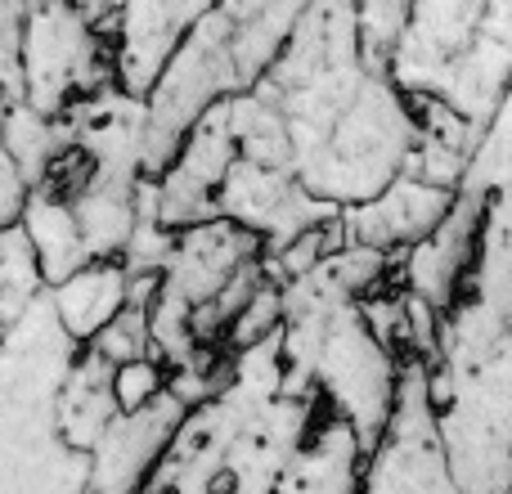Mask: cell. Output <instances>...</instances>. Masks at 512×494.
Wrapping results in <instances>:
<instances>
[{"mask_svg": "<svg viewBox=\"0 0 512 494\" xmlns=\"http://www.w3.org/2000/svg\"><path fill=\"white\" fill-rule=\"evenodd\" d=\"M27 23V0H0V95H18V41Z\"/></svg>", "mask_w": 512, "mask_h": 494, "instance_id": "cell-24", "label": "cell"}, {"mask_svg": "<svg viewBox=\"0 0 512 494\" xmlns=\"http://www.w3.org/2000/svg\"><path fill=\"white\" fill-rule=\"evenodd\" d=\"M360 494H459L436 445L423 360H400L396 405L373 450L364 454Z\"/></svg>", "mask_w": 512, "mask_h": 494, "instance_id": "cell-9", "label": "cell"}, {"mask_svg": "<svg viewBox=\"0 0 512 494\" xmlns=\"http://www.w3.org/2000/svg\"><path fill=\"white\" fill-rule=\"evenodd\" d=\"M0 117H5V95H0ZM23 194H27V185L18 180L14 162H9L5 144H0V225H9L18 216V207H23Z\"/></svg>", "mask_w": 512, "mask_h": 494, "instance_id": "cell-25", "label": "cell"}, {"mask_svg": "<svg viewBox=\"0 0 512 494\" xmlns=\"http://www.w3.org/2000/svg\"><path fill=\"white\" fill-rule=\"evenodd\" d=\"M162 387H167V364L153 360V355L113 364V400H117V409L144 405V400H153Z\"/></svg>", "mask_w": 512, "mask_h": 494, "instance_id": "cell-23", "label": "cell"}, {"mask_svg": "<svg viewBox=\"0 0 512 494\" xmlns=\"http://www.w3.org/2000/svg\"><path fill=\"white\" fill-rule=\"evenodd\" d=\"M355 9V36H360L364 59L387 68L391 45H396L400 27L409 18V0H351Z\"/></svg>", "mask_w": 512, "mask_h": 494, "instance_id": "cell-22", "label": "cell"}, {"mask_svg": "<svg viewBox=\"0 0 512 494\" xmlns=\"http://www.w3.org/2000/svg\"><path fill=\"white\" fill-rule=\"evenodd\" d=\"M104 81H113L108 36L72 0H27L18 41V104L63 117V108Z\"/></svg>", "mask_w": 512, "mask_h": 494, "instance_id": "cell-8", "label": "cell"}, {"mask_svg": "<svg viewBox=\"0 0 512 494\" xmlns=\"http://www.w3.org/2000/svg\"><path fill=\"white\" fill-rule=\"evenodd\" d=\"M216 216L248 230L261 243V256H265V252H279L297 234L333 221L337 212L324 207L319 198H310L288 167H265V162H252V158H234L221 189H216Z\"/></svg>", "mask_w": 512, "mask_h": 494, "instance_id": "cell-10", "label": "cell"}, {"mask_svg": "<svg viewBox=\"0 0 512 494\" xmlns=\"http://www.w3.org/2000/svg\"><path fill=\"white\" fill-rule=\"evenodd\" d=\"M0 144H5L9 162H14L18 180L27 189L50 185V176L59 171V162L72 153L68 122L63 117H45L36 108L5 99V117H0Z\"/></svg>", "mask_w": 512, "mask_h": 494, "instance_id": "cell-18", "label": "cell"}, {"mask_svg": "<svg viewBox=\"0 0 512 494\" xmlns=\"http://www.w3.org/2000/svg\"><path fill=\"white\" fill-rule=\"evenodd\" d=\"M41 292H45V279L23 225L18 221L0 225V328L14 324Z\"/></svg>", "mask_w": 512, "mask_h": 494, "instance_id": "cell-20", "label": "cell"}, {"mask_svg": "<svg viewBox=\"0 0 512 494\" xmlns=\"http://www.w3.org/2000/svg\"><path fill=\"white\" fill-rule=\"evenodd\" d=\"M185 414L167 387L135 409H117L86 450V494H144Z\"/></svg>", "mask_w": 512, "mask_h": 494, "instance_id": "cell-11", "label": "cell"}, {"mask_svg": "<svg viewBox=\"0 0 512 494\" xmlns=\"http://www.w3.org/2000/svg\"><path fill=\"white\" fill-rule=\"evenodd\" d=\"M436 445L459 494H508L512 436V247L508 189L490 198L472 270L423 360Z\"/></svg>", "mask_w": 512, "mask_h": 494, "instance_id": "cell-2", "label": "cell"}, {"mask_svg": "<svg viewBox=\"0 0 512 494\" xmlns=\"http://www.w3.org/2000/svg\"><path fill=\"white\" fill-rule=\"evenodd\" d=\"M14 221L23 225L27 243H32L45 288L68 279V274L81 270L86 261H95V256L86 252V239H81V230H77V216H72L68 198L54 194V189H27Z\"/></svg>", "mask_w": 512, "mask_h": 494, "instance_id": "cell-17", "label": "cell"}, {"mask_svg": "<svg viewBox=\"0 0 512 494\" xmlns=\"http://www.w3.org/2000/svg\"><path fill=\"white\" fill-rule=\"evenodd\" d=\"M77 351L45 292L0 328V494H86V450L59 432V387Z\"/></svg>", "mask_w": 512, "mask_h": 494, "instance_id": "cell-4", "label": "cell"}, {"mask_svg": "<svg viewBox=\"0 0 512 494\" xmlns=\"http://www.w3.org/2000/svg\"><path fill=\"white\" fill-rule=\"evenodd\" d=\"M203 14H212V0H117L113 27H108L113 81L126 95H144L167 54L185 41V32Z\"/></svg>", "mask_w": 512, "mask_h": 494, "instance_id": "cell-13", "label": "cell"}, {"mask_svg": "<svg viewBox=\"0 0 512 494\" xmlns=\"http://www.w3.org/2000/svg\"><path fill=\"white\" fill-rule=\"evenodd\" d=\"M126 279H131V274H126L122 261L95 256V261H86L81 270H72L68 279L45 288L54 319H59L63 333H68L77 346H86L90 337L126 306Z\"/></svg>", "mask_w": 512, "mask_h": 494, "instance_id": "cell-15", "label": "cell"}, {"mask_svg": "<svg viewBox=\"0 0 512 494\" xmlns=\"http://www.w3.org/2000/svg\"><path fill=\"white\" fill-rule=\"evenodd\" d=\"M306 5L310 0H212V9L230 32L234 68H239L243 86H252L265 72V63L279 54L283 36L306 14Z\"/></svg>", "mask_w": 512, "mask_h": 494, "instance_id": "cell-16", "label": "cell"}, {"mask_svg": "<svg viewBox=\"0 0 512 494\" xmlns=\"http://www.w3.org/2000/svg\"><path fill=\"white\" fill-rule=\"evenodd\" d=\"M504 189H508V108L486 126L477 153H472V162L463 167L459 185H454L450 207L441 212V221L414 247L396 252V261H391V283L445 315L472 270L490 198L504 194Z\"/></svg>", "mask_w": 512, "mask_h": 494, "instance_id": "cell-6", "label": "cell"}, {"mask_svg": "<svg viewBox=\"0 0 512 494\" xmlns=\"http://www.w3.org/2000/svg\"><path fill=\"white\" fill-rule=\"evenodd\" d=\"M234 158H239V149H234L230 122H225V99H216V104L180 135L167 167L153 176L158 221L167 225V230H185V225L212 221L216 189H221Z\"/></svg>", "mask_w": 512, "mask_h": 494, "instance_id": "cell-12", "label": "cell"}, {"mask_svg": "<svg viewBox=\"0 0 512 494\" xmlns=\"http://www.w3.org/2000/svg\"><path fill=\"white\" fill-rule=\"evenodd\" d=\"M279 369L283 391L319 396L369 454L396 405L400 355L373 337L360 297L333 274L328 256L279 283Z\"/></svg>", "mask_w": 512, "mask_h": 494, "instance_id": "cell-3", "label": "cell"}, {"mask_svg": "<svg viewBox=\"0 0 512 494\" xmlns=\"http://www.w3.org/2000/svg\"><path fill=\"white\" fill-rule=\"evenodd\" d=\"M450 194L454 189L400 171L369 203L337 212V230H342V243H369V247H378V252L396 256V252H405V247H414L441 221V212L450 207Z\"/></svg>", "mask_w": 512, "mask_h": 494, "instance_id": "cell-14", "label": "cell"}, {"mask_svg": "<svg viewBox=\"0 0 512 494\" xmlns=\"http://www.w3.org/2000/svg\"><path fill=\"white\" fill-rule=\"evenodd\" d=\"M86 351H95L108 364H126L149 355V301H126L104 328L86 342Z\"/></svg>", "mask_w": 512, "mask_h": 494, "instance_id": "cell-21", "label": "cell"}, {"mask_svg": "<svg viewBox=\"0 0 512 494\" xmlns=\"http://www.w3.org/2000/svg\"><path fill=\"white\" fill-rule=\"evenodd\" d=\"M387 72L409 99H432L486 131L508 108L512 0H409Z\"/></svg>", "mask_w": 512, "mask_h": 494, "instance_id": "cell-5", "label": "cell"}, {"mask_svg": "<svg viewBox=\"0 0 512 494\" xmlns=\"http://www.w3.org/2000/svg\"><path fill=\"white\" fill-rule=\"evenodd\" d=\"M117 414L113 400V364L99 360L95 351L81 346L77 360H72L68 378L59 387V432L68 445L90 450L95 436L104 432V423Z\"/></svg>", "mask_w": 512, "mask_h": 494, "instance_id": "cell-19", "label": "cell"}, {"mask_svg": "<svg viewBox=\"0 0 512 494\" xmlns=\"http://www.w3.org/2000/svg\"><path fill=\"white\" fill-rule=\"evenodd\" d=\"M248 90L234 68L230 32H225L221 14H203L185 32V41L167 54V63L158 68L153 86L144 90V171L149 180L171 162L180 135L216 104V99Z\"/></svg>", "mask_w": 512, "mask_h": 494, "instance_id": "cell-7", "label": "cell"}, {"mask_svg": "<svg viewBox=\"0 0 512 494\" xmlns=\"http://www.w3.org/2000/svg\"><path fill=\"white\" fill-rule=\"evenodd\" d=\"M252 90L279 113L297 185L333 212L369 203L409 167L414 99L364 59L351 0H310Z\"/></svg>", "mask_w": 512, "mask_h": 494, "instance_id": "cell-1", "label": "cell"}]
</instances>
